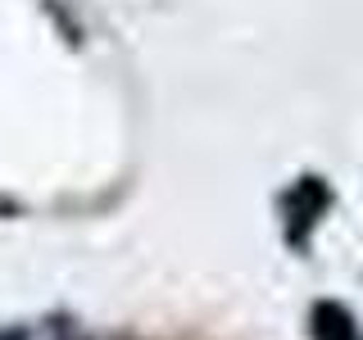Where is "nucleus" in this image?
Here are the masks:
<instances>
[{
  "instance_id": "nucleus-1",
  "label": "nucleus",
  "mask_w": 363,
  "mask_h": 340,
  "mask_svg": "<svg viewBox=\"0 0 363 340\" xmlns=\"http://www.w3.org/2000/svg\"><path fill=\"white\" fill-rule=\"evenodd\" d=\"M318 340H359V332L345 317V309L327 304V309H318Z\"/></svg>"
}]
</instances>
